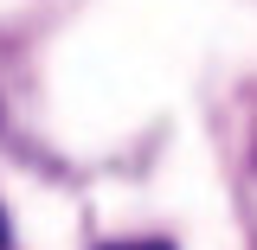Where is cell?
Returning a JSON list of instances; mask_svg holds the SVG:
<instances>
[{
	"label": "cell",
	"mask_w": 257,
	"mask_h": 250,
	"mask_svg": "<svg viewBox=\"0 0 257 250\" xmlns=\"http://www.w3.org/2000/svg\"><path fill=\"white\" fill-rule=\"evenodd\" d=\"M109 250H174V244H155V237H148V244H109Z\"/></svg>",
	"instance_id": "6da1fadb"
},
{
	"label": "cell",
	"mask_w": 257,
	"mask_h": 250,
	"mask_svg": "<svg viewBox=\"0 0 257 250\" xmlns=\"http://www.w3.org/2000/svg\"><path fill=\"white\" fill-rule=\"evenodd\" d=\"M0 250H7V212H0Z\"/></svg>",
	"instance_id": "7a4b0ae2"
}]
</instances>
